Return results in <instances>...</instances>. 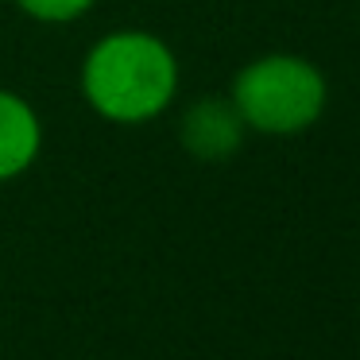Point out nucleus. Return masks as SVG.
<instances>
[{"instance_id": "3", "label": "nucleus", "mask_w": 360, "mask_h": 360, "mask_svg": "<svg viewBox=\"0 0 360 360\" xmlns=\"http://www.w3.org/2000/svg\"><path fill=\"white\" fill-rule=\"evenodd\" d=\"M244 136H248V128H244L236 105L229 101L225 94L198 97L194 105H186V112H182V120H179L182 148L194 159H202V163L233 159L236 151H240Z\"/></svg>"}, {"instance_id": "2", "label": "nucleus", "mask_w": 360, "mask_h": 360, "mask_svg": "<svg viewBox=\"0 0 360 360\" xmlns=\"http://www.w3.org/2000/svg\"><path fill=\"white\" fill-rule=\"evenodd\" d=\"M229 101L236 105L248 132L287 140V136H302L321 120L329 105V82L310 58L271 51L236 70Z\"/></svg>"}, {"instance_id": "1", "label": "nucleus", "mask_w": 360, "mask_h": 360, "mask_svg": "<svg viewBox=\"0 0 360 360\" xmlns=\"http://www.w3.org/2000/svg\"><path fill=\"white\" fill-rule=\"evenodd\" d=\"M82 97L109 124H148L179 97V58L171 43L143 27L109 32L82 58Z\"/></svg>"}, {"instance_id": "4", "label": "nucleus", "mask_w": 360, "mask_h": 360, "mask_svg": "<svg viewBox=\"0 0 360 360\" xmlns=\"http://www.w3.org/2000/svg\"><path fill=\"white\" fill-rule=\"evenodd\" d=\"M43 151V120L27 97L0 86V182H12L35 167Z\"/></svg>"}, {"instance_id": "5", "label": "nucleus", "mask_w": 360, "mask_h": 360, "mask_svg": "<svg viewBox=\"0 0 360 360\" xmlns=\"http://www.w3.org/2000/svg\"><path fill=\"white\" fill-rule=\"evenodd\" d=\"M97 0H16V8L35 24H74V20L89 16Z\"/></svg>"}]
</instances>
